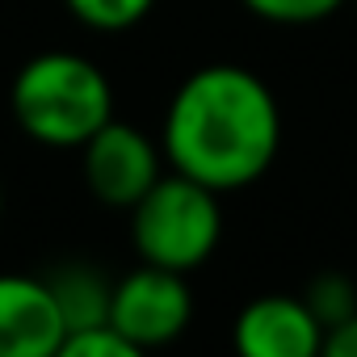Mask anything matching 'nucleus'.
<instances>
[{
	"label": "nucleus",
	"instance_id": "12",
	"mask_svg": "<svg viewBox=\"0 0 357 357\" xmlns=\"http://www.w3.org/2000/svg\"><path fill=\"white\" fill-rule=\"evenodd\" d=\"M311 311L319 315V324H324V332L332 328V324H340V319H349L353 311H357V298H353V286L349 282H340V278H319L315 286H311Z\"/></svg>",
	"mask_w": 357,
	"mask_h": 357
},
{
	"label": "nucleus",
	"instance_id": "8",
	"mask_svg": "<svg viewBox=\"0 0 357 357\" xmlns=\"http://www.w3.org/2000/svg\"><path fill=\"white\" fill-rule=\"evenodd\" d=\"M51 290L59 298L68 332L105 324V315H109V286L101 282V273H93V269H63L51 282Z\"/></svg>",
	"mask_w": 357,
	"mask_h": 357
},
{
	"label": "nucleus",
	"instance_id": "2",
	"mask_svg": "<svg viewBox=\"0 0 357 357\" xmlns=\"http://www.w3.org/2000/svg\"><path fill=\"white\" fill-rule=\"evenodd\" d=\"M13 118L38 143L80 147L114 118V93L84 55L43 51L13 80Z\"/></svg>",
	"mask_w": 357,
	"mask_h": 357
},
{
	"label": "nucleus",
	"instance_id": "9",
	"mask_svg": "<svg viewBox=\"0 0 357 357\" xmlns=\"http://www.w3.org/2000/svg\"><path fill=\"white\" fill-rule=\"evenodd\" d=\"M151 5L155 0H68V9L89 30H101V34H118V30L139 26L151 13Z\"/></svg>",
	"mask_w": 357,
	"mask_h": 357
},
{
	"label": "nucleus",
	"instance_id": "11",
	"mask_svg": "<svg viewBox=\"0 0 357 357\" xmlns=\"http://www.w3.org/2000/svg\"><path fill=\"white\" fill-rule=\"evenodd\" d=\"M244 5L257 17L278 22V26H311V22L332 17L344 0H244Z\"/></svg>",
	"mask_w": 357,
	"mask_h": 357
},
{
	"label": "nucleus",
	"instance_id": "6",
	"mask_svg": "<svg viewBox=\"0 0 357 357\" xmlns=\"http://www.w3.org/2000/svg\"><path fill=\"white\" fill-rule=\"evenodd\" d=\"M68 324L51 282L0 273V357H55Z\"/></svg>",
	"mask_w": 357,
	"mask_h": 357
},
{
	"label": "nucleus",
	"instance_id": "13",
	"mask_svg": "<svg viewBox=\"0 0 357 357\" xmlns=\"http://www.w3.org/2000/svg\"><path fill=\"white\" fill-rule=\"evenodd\" d=\"M324 353H332V357H357V311L324 332Z\"/></svg>",
	"mask_w": 357,
	"mask_h": 357
},
{
	"label": "nucleus",
	"instance_id": "14",
	"mask_svg": "<svg viewBox=\"0 0 357 357\" xmlns=\"http://www.w3.org/2000/svg\"><path fill=\"white\" fill-rule=\"evenodd\" d=\"M0 211H5V190H0Z\"/></svg>",
	"mask_w": 357,
	"mask_h": 357
},
{
	"label": "nucleus",
	"instance_id": "4",
	"mask_svg": "<svg viewBox=\"0 0 357 357\" xmlns=\"http://www.w3.org/2000/svg\"><path fill=\"white\" fill-rule=\"evenodd\" d=\"M194 315V294L185 286V273L160 269V265H139L126 273L118 286H109V324L143 353L155 344L176 340L190 328Z\"/></svg>",
	"mask_w": 357,
	"mask_h": 357
},
{
	"label": "nucleus",
	"instance_id": "5",
	"mask_svg": "<svg viewBox=\"0 0 357 357\" xmlns=\"http://www.w3.org/2000/svg\"><path fill=\"white\" fill-rule=\"evenodd\" d=\"M84 151V181L93 190V198H101L105 206H135L155 181H160V151L155 143L130 126L109 118L93 139L80 143Z\"/></svg>",
	"mask_w": 357,
	"mask_h": 357
},
{
	"label": "nucleus",
	"instance_id": "10",
	"mask_svg": "<svg viewBox=\"0 0 357 357\" xmlns=\"http://www.w3.org/2000/svg\"><path fill=\"white\" fill-rule=\"evenodd\" d=\"M139 349L105 319V324H93V328H80V332H68L63 336V349L59 357H135Z\"/></svg>",
	"mask_w": 357,
	"mask_h": 357
},
{
	"label": "nucleus",
	"instance_id": "7",
	"mask_svg": "<svg viewBox=\"0 0 357 357\" xmlns=\"http://www.w3.org/2000/svg\"><path fill=\"white\" fill-rule=\"evenodd\" d=\"M236 349L248 357H311L324 349V324L311 311V303L269 294L240 311Z\"/></svg>",
	"mask_w": 357,
	"mask_h": 357
},
{
	"label": "nucleus",
	"instance_id": "3",
	"mask_svg": "<svg viewBox=\"0 0 357 357\" xmlns=\"http://www.w3.org/2000/svg\"><path fill=\"white\" fill-rule=\"evenodd\" d=\"M130 236L147 265L176 273L198 269L223 236L219 190L172 168L130 206Z\"/></svg>",
	"mask_w": 357,
	"mask_h": 357
},
{
	"label": "nucleus",
	"instance_id": "1",
	"mask_svg": "<svg viewBox=\"0 0 357 357\" xmlns=\"http://www.w3.org/2000/svg\"><path fill=\"white\" fill-rule=\"evenodd\" d=\"M282 114L261 76L248 68H198L172 93L164 114V155L176 172L227 194L273 164Z\"/></svg>",
	"mask_w": 357,
	"mask_h": 357
}]
</instances>
